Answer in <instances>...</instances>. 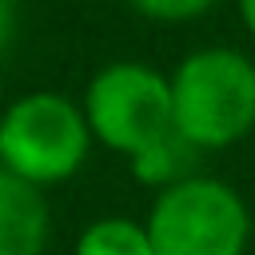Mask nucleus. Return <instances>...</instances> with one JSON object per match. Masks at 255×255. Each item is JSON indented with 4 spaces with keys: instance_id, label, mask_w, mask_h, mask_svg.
Listing matches in <instances>:
<instances>
[{
    "instance_id": "10",
    "label": "nucleus",
    "mask_w": 255,
    "mask_h": 255,
    "mask_svg": "<svg viewBox=\"0 0 255 255\" xmlns=\"http://www.w3.org/2000/svg\"><path fill=\"white\" fill-rule=\"evenodd\" d=\"M239 20H243V28L255 36V0H239Z\"/></svg>"
},
{
    "instance_id": "5",
    "label": "nucleus",
    "mask_w": 255,
    "mask_h": 255,
    "mask_svg": "<svg viewBox=\"0 0 255 255\" xmlns=\"http://www.w3.org/2000/svg\"><path fill=\"white\" fill-rule=\"evenodd\" d=\"M48 243L44 191L0 167V255H40Z\"/></svg>"
},
{
    "instance_id": "7",
    "label": "nucleus",
    "mask_w": 255,
    "mask_h": 255,
    "mask_svg": "<svg viewBox=\"0 0 255 255\" xmlns=\"http://www.w3.org/2000/svg\"><path fill=\"white\" fill-rule=\"evenodd\" d=\"M76 255H151V239L143 223H131L124 215L96 219L80 231Z\"/></svg>"
},
{
    "instance_id": "1",
    "label": "nucleus",
    "mask_w": 255,
    "mask_h": 255,
    "mask_svg": "<svg viewBox=\"0 0 255 255\" xmlns=\"http://www.w3.org/2000/svg\"><path fill=\"white\" fill-rule=\"evenodd\" d=\"M171 120L199 151L231 147L255 128V64L235 48H199L167 76Z\"/></svg>"
},
{
    "instance_id": "4",
    "label": "nucleus",
    "mask_w": 255,
    "mask_h": 255,
    "mask_svg": "<svg viewBox=\"0 0 255 255\" xmlns=\"http://www.w3.org/2000/svg\"><path fill=\"white\" fill-rule=\"evenodd\" d=\"M84 120L104 147L131 159L175 128L171 84L147 64L116 60L92 76L84 92Z\"/></svg>"
},
{
    "instance_id": "6",
    "label": "nucleus",
    "mask_w": 255,
    "mask_h": 255,
    "mask_svg": "<svg viewBox=\"0 0 255 255\" xmlns=\"http://www.w3.org/2000/svg\"><path fill=\"white\" fill-rule=\"evenodd\" d=\"M199 147L179 135V128H171L163 139H155L151 147H143L139 155H131V171L139 183H151V187H171L187 175H195V163H199Z\"/></svg>"
},
{
    "instance_id": "3",
    "label": "nucleus",
    "mask_w": 255,
    "mask_h": 255,
    "mask_svg": "<svg viewBox=\"0 0 255 255\" xmlns=\"http://www.w3.org/2000/svg\"><path fill=\"white\" fill-rule=\"evenodd\" d=\"M92 147V128L84 108L56 92L20 96L0 120V167L12 175L48 187L80 171Z\"/></svg>"
},
{
    "instance_id": "8",
    "label": "nucleus",
    "mask_w": 255,
    "mask_h": 255,
    "mask_svg": "<svg viewBox=\"0 0 255 255\" xmlns=\"http://www.w3.org/2000/svg\"><path fill=\"white\" fill-rule=\"evenodd\" d=\"M135 12L151 16V20H191V16H203L215 0H128Z\"/></svg>"
},
{
    "instance_id": "9",
    "label": "nucleus",
    "mask_w": 255,
    "mask_h": 255,
    "mask_svg": "<svg viewBox=\"0 0 255 255\" xmlns=\"http://www.w3.org/2000/svg\"><path fill=\"white\" fill-rule=\"evenodd\" d=\"M12 28H16V0H0V56L12 40Z\"/></svg>"
},
{
    "instance_id": "2",
    "label": "nucleus",
    "mask_w": 255,
    "mask_h": 255,
    "mask_svg": "<svg viewBox=\"0 0 255 255\" xmlns=\"http://www.w3.org/2000/svg\"><path fill=\"white\" fill-rule=\"evenodd\" d=\"M143 227L151 255H243L251 239V215L239 191L207 175L159 187Z\"/></svg>"
}]
</instances>
